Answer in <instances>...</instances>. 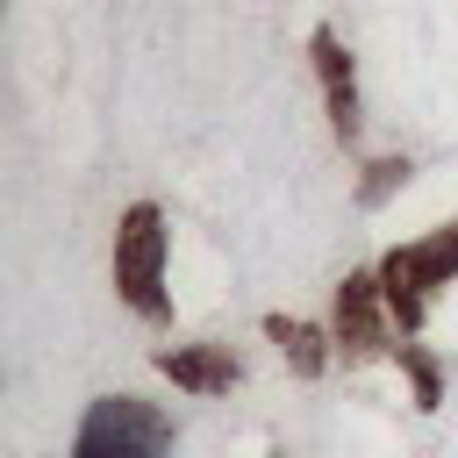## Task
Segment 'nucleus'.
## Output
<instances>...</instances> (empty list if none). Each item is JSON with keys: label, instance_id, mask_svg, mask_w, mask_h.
I'll list each match as a JSON object with an SVG mask.
<instances>
[{"label": "nucleus", "instance_id": "6e6552de", "mask_svg": "<svg viewBox=\"0 0 458 458\" xmlns=\"http://www.w3.org/2000/svg\"><path fill=\"white\" fill-rule=\"evenodd\" d=\"M394 365H401V379H408L415 415H437V408H444V358H437L422 336H408V344L394 351Z\"/></svg>", "mask_w": 458, "mask_h": 458}, {"label": "nucleus", "instance_id": "39448f33", "mask_svg": "<svg viewBox=\"0 0 458 458\" xmlns=\"http://www.w3.org/2000/svg\"><path fill=\"white\" fill-rule=\"evenodd\" d=\"M308 64H315V86H322V114H329V136L344 150L365 143V93H358V64H351V43L322 21L308 29Z\"/></svg>", "mask_w": 458, "mask_h": 458}, {"label": "nucleus", "instance_id": "0eeeda50", "mask_svg": "<svg viewBox=\"0 0 458 458\" xmlns=\"http://www.w3.org/2000/svg\"><path fill=\"white\" fill-rule=\"evenodd\" d=\"M265 344L279 351V365L293 379H322L336 365V336L329 322H308V315H265Z\"/></svg>", "mask_w": 458, "mask_h": 458}, {"label": "nucleus", "instance_id": "20e7f679", "mask_svg": "<svg viewBox=\"0 0 458 458\" xmlns=\"http://www.w3.org/2000/svg\"><path fill=\"white\" fill-rule=\"evenodd\" d=\"M329 336H336V365H379L401 351V329L386 315V293H379V272L358 265L336 279V301H329Z\"/></svg>", "mask_w": 458, "mask_h": 458}, {"label": "nucleus", "instance_id": "423d86ee", "mask_svg": "<svg viewBox=\"0 0 458 458\" xmlns=\"http://www.w3.org/2000/svg\"><path fill=\"white\" fill-rule=\"evenodd\" d=\"M157 372H165L179 394H193V401H215V394H229V386L243 379V365H236L229 344H165V351H157Z\"/></svg>", "mask_w": 458, "mask_h": 458}, {"label": "nucleus", "instance_id": "7ed1b4c3", "mask_svg": "<svg viewBox=\"0 0 458 458\" xmlns=\"http://www.w3.org/2000/svg\"><path fill=\"white\" fill-rule=\"evenodd\" d=\"M72 458H172V415L143 394H100L72 429Z\"/></svg>", "mask_w": 458, "mask_h": 458}, {"label": "nucleus", "instance_id": "f257e3e1", "mask_svg": "<svg viewBox=\"0 0 458 458\" xmlns=\"http://www.w3.org/2000/svg\"><path fill=\"white\" fill-rule=\"evenodd\" d=\"M107 272H114V301L136 322H172V222L157 200H129L114 215Z\"/></svg>", "mask_w": 458, "mask_h": 458}, {"label": "nucleus", "instance_id": "1a4fd4ad", "mask_svg": "<svg viewBox=\"0 0 458 458\" xmlns=\"http://www.w3.org/2000/svg\"><path fill=\"white\" fill-rule=\"evenodd\" d=\"M408 172H415L408 157H372V165H365V179H358V208H386V200L408 186Z\"/></svg>", "mask_w": 458, "mask_h": 458}, {"label": "nucleus", "instance_id": "f03ea898", "mask_svg": "<svg viewBox=\"0 0 458 458\" xmlns=\"http://www.w3.org/2000/svg\"><path fill=\"white\" fill-rule=\"evenodd\" d=\"M372 272H379V293H386V315H394L401 344L422 336L437 293L458 286V215L437 222V229H422V236H408V243H394V250H379Z\"/></svg>", "mask_w": 458, "mask_h": 458}, {"label": "nucleus", "instance_id": "9d476101", "mask_svg": "<svg viewBox=\"0 0 458 458\" xmlns=\"http://www.w3.org/2000/svg\"><path fill=\"white\" fill-rule=\"evenodd\" d=\"M272 458H286V451H272Z\"/></svg>", "mask_w": 458, "mask_h": 458}]
</instances>
